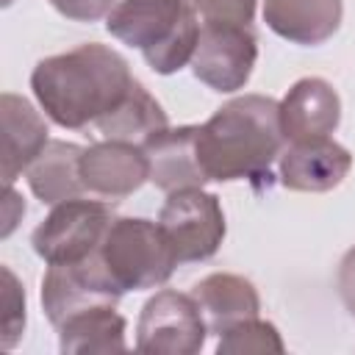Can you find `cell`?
Masks as SVG:
<instances>
[{"label":"cell","instance_id":"17","mask_svg":"<svg viewBox=\"0 0 355 355\" xmlns=\"http://www.w3.org/2000/svg\"><path fill=\"white\" fill-rule=\"evenodd\" d=\"M80 155L83 147L69 141H47V147L28 166L31 191L47 202L58 205L75 197H86V186L80 180Z\"/></svg>","mask_w":355,"mask_h":355},{"label":"cell","instance_id":"19","mask_svg":"<svg viewBox=\"0 0 355 355\" xmlns=\"http://www.w3.org/2000/svg\"><path fill=\"white\" fill-rule=\"evenodd\" d=\"M61 352H122L125 319L114 313V305L83 311L67 319L61 327Z\"/></svg>","mask_w":355,"mask_h":355},{"label":"cell","instance_id":"22","mask_svg":"<svg viewBox=\"0 0 355 355\" xmlns=\"http://www.w3.org/2000/svg\"><path fill=\"white\" fill-rule=\"evenodd\" d=\"M189 6L202 17V22L250 25L255 14V0H189Z\"/></svg>","mask_w":355,"mask_h":355},{"label":"cell","instance_id":"15","mask_svg":"<svg viewBox=\"0 0 355 355\" xmlns=\"http://www.w3.org/2000/svg\"><path fill=\"white\" fill-rule=\"evenodd\" d=\"M341 0H263L266 25L297 44H319L341 25Z\"/></svg>","mask_w":355,"mask_h":355},{"label":"cell","instance_id":"16","mask_svg":"<svg viewBox=\"0 0 355 355\" xmlns=\"http://www.w3.org/2000/svg\"><path fill=\"white\" fill-rule=\"evenodd\" d=\"M191 297L197 300L208 330L219 336L247 319H255L261 311L252 283L239 275H208L191 288Z\"/></svg>","mask_w":355,"mask_h":355},{"label":"cell","instance_id":"24","mask_svg":"<svg viewBox=\"0 0 355 355\" xmlns=\"http://www.w3.org/2000/svg\"><path fill=\"white\" fill-rule=\"evenodd\" d=\"M338 291H341L344 305L355 316V247L341 261V269H338Z\"/></svg>","mask_w":355,"mask_h":355},{"label":"cell","instance_id":"11","mask_svg":"<svg viewBox=\"0 0 355 355\" xmlns=\"http://www.w3.org/2000/svg\"><path fill=\"white\" fill-rule=\"evenodd\" d=\"M197 130L194 125H183V128H164L158 133H153L141 150L147 155L150 164V180L161 189V191H178V189H194L208 180V175L200 166V155H197Z\"/></svg>","mask_w":355,"mask_h":355},{"label":"cell","instance_id":"18","mask_svg":"<svg viewBox=\"0 0 355 355\" xmlns=\"http://www.w3.org/2000/svg\"><path fill=\"white\" fill-rule=\"evenodd\" d=\"M164 128H166V114L161 103L153 94H147L139 80H133V86L128 89V94L116 108H111L105 116L97 119V130L105 139L130 141L139 147Z\"/></svg>","mask_w":355,"mask_h":355},{"label":"cell","instance_id":"8","mask_svg":"<svg viewBox=\"0 0 355 355\" xmlns=\"http://www.w3.org/2000/svg\"><path fill=\"white\" fill-rule=\"evenodd\" d=\"M255 58H258V42L247 25L200 22L191 69L205 86L216 92L241 89L252 75Z\"/></svg>","mask_w":355,"mask_h":355},{"label":"cell","instance_id":"23","mask_svg":"<svg viewBox=\"0 0 355 355\" xmlns=\"http://www.w3.org/2000/svg\"><path fill=\"white\" fill-rule=\"evenodd\" d=\"M116 3L119 0H50V6L58 14H64L69 19H80V22H94L105 14H111Z\"/></svg>","mask_w":355,"mask_h":355},{"label":"cell","instance_id":"2","mask_svg":"<svg viewBox=\"0 0 355 355\" xmlns=\"http://www.w3.org/2000/svg\"><path fill=\"white\" fill-rule=\"evenodd\" d=\"M283 141L280 103L263 94H244L200 125L197 155L208 180H258L269 178Z\"/></svg>","mask_w":355,"mask_h":355},{"label":"cell","instance_id":"13","mask_svg":"<svg viewBox=\"0 0 355 355\" xmlns=\"http://www.w3.org/2000/svg\"><path fill=\"white\" fill-rule=\"evenodd\" d=\"M341 119V103L333 86L322 78L297 80L280 103V125L286 141L327 139Z\"/></svg>","mask_w":355,"mask_h":355},{"label":"cell","instance_id":"25","mask_svg":"<svg viewBox=\"0 0 355 355\" xmlns=\"http://www.w3.org/2000/svg\"><path fill=\"white\" fill-rule=\"evenodd\" d=\"M6 208H3V236H8L11 230H14V225H17V219L25 214V202L19 200V194L11 189V186H6V202H3Z\"/></svg>","mask_w":355,"mask_h":355},{"label":"cell","instance_id":"5","mask_svg":"<svg viewBox=\"0 0 355 355\" xmlns=\"http://www.w3.org/2000/svg\"><path fill=\"white\" fill-rule=\"evenodd\" d=\"M111 222L105 200L75 197L58 202L33 230V250L47 263H80L100 250Z\"/></svg>","mask_w":355,"mask_h":355},{"label":"cell","instance_id":"26","mask_svg":"<svg viewBox=\"0 0 355 355\" xmlns=\"http://www.w3.org/2000/svg\"><path fill=\"white\" fill-rule=\"evenodd\" d=\"M11 3H14V0H3V6H11Z\"/></svg>","mask_w":355,"mask_h":355},{"label":"cell","instance_id":"7","mask_svg":"<svg viewBox=\"0 0 355 355\" xmlns=\"http://www.w3.org/2000/svg\"><path fill=\"white\" fill-rule=\"evenodd\" d=\"M119 297L122 288L108 275L100 252L80 263H50L42 277V308L55 327L83 311L116 305Z\"/></svg>","mask_w":355,"mask_h":355},{"label":"cell","instance_id":"9","mask_svg":"<svg viewBox=\"0 0 355 355\" xmlns=\"http://www.w3.org/2000/svg\"><path fill=\"white\" fill-rule=\"evenodd\" d=\"M205 316L191 294L158 291L139 319V352L191 355L205 341Z\"/></svg>","mask_w":355,"mask_h":355},{"label":"cell","instance_id":"1","mask_svg":"<svg viewBox=\"0 0 355 355\" xmlns=\"http://www.w3.org/2000/svg\"><path fill=\"white\" fill-rule=\"evenodd\" d=\"M133 80L128 61L116 50L89 42L39 61L31 75V89L55 125L80 130L97 125L100 116L116 108Z\"/></svg>","mask_w":355,"mask_h":355},{"label":"cell","instance_id":"12","mask_svg":"<svg viewBox=\"0 0 355 355\" xmlns=\"http://www.w3.org/2000/svg\"><path fill=\"white\" fill-rule=\"evenodd\" d=\"M352 169V155L327 139L291 141L280 153V180L294 191H330Z\"/></svg>","mask_w":355,"mask_h":355},{"label":"cell","instance_id":"20","mask_svg":"<svg viewBox=\"0 0 355 355\" xmlns=\"http://www.w3.org/2000/svg\"><path fill=\"white\" fill-rule=\"evenodd\" d=\"M269 349L280 352L283 341H280L275 324L258 322V316L225 330L222 341H219V352H269Z\"/></svg>","mask_w":355,"mask_h":355},{"label":"cell","instance_id":"10","mask_svg":"<svg viewBox=\"0 0 355 355\" xmlns=\"http://www.w3.org/2000/svg\"><path fill=\"white\" fill-rule=\"evenodd\" d=\"M80 180L86 194L114 202L133 194L144 180H150V164L139 144L105 139L100 144L83 147Z\"/></svg>","mask_w":355,"mask_h":355},{"label":"cell","instance_id":"14","mask_svg":"<svg viewBox=\"0 0 355 355\" xmlns=\"http://www.w3.org/2000/svg\"><path fill=\"white\" fill-rule=\"evenodd\" d=\"M0 111H3V183L14 186V180L22 172H28L33 158L47 147V125L28 100L11 92L3 94Z\"/></svg>","mask_w":355,"mask_h":355},{"label":"cell","instance_id":"21","mask_svg":"<svg viewBox=\"0 0 355 355\" xmlns=\"http://www.w3.org/2000/svg\"><path fill=\"white\" fill-rule=\"evenodd\" d=\"M3 349H11L25 327V294L8 266H3Z\"/></svg>","mask_w":355,"mask_h":355},{"label":"cell","instance_id":"4","mask_svg":"<svg viewBox=\"0 0 355 355\" xmlns=\"http://www.w3.org/2000/svg\"><path fill=\"white\" fill-rule=\"evenodd\" d=\"M97 252L122 291L161 286L178 266L161 225L150 219H114Z\"/></svg>","mask_w":355,"mask_h":355},{"label":"cell","instance_id":"3","mask_svg":"<svg viewBox=\"0 0 355 355\" xmlns=\"http://www.w3.org/2000/svg\"><path fill=\"white\" fill-rule=\"evenodd\" d=\"M108 33L130 47H139L144 61L172 75L191 64L200 22L189 0H119L105 22Z\"/></svg>","mask_w":355,"mask_h":355},{"label":"cell","instance_id":"6","mask_svg":"<svg viewBox=\"0 0 355 355\" xmlns=\"http://www.w3.org/2000/svg\"><path fill=\"white\" fill-rule=\"evenodd\" d=\"M158 225L178 258V263L211 258L225 239V214L214 194L194 189L169 191Z\"/></svg>","mask_w":355,"mask_h":355}]
</instances>
